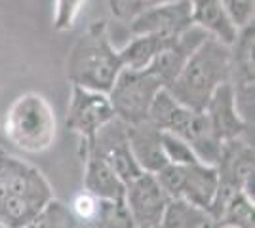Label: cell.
<instances>
[{
    "label": "cell",
    "mask_w": 255,
    "mask_h": 228,
    "mask_svg": "<svg viewBox=\"0 0 255 228\" xmlns=\"http://www.w3.org/2000/svg\"><path fill=\"white\" fill-rule=\"evenodd\" d=\"M128 143L133 160L137 162L139 169L145 173H156L166 163L168 158L162 147V133L150 120H143L137 124H126Z\"/></svg>",
    "instance_id": "cell-15"
},
{
    "label": "cell",
    "mask_w": 255,
    "mask_h": 228,
    "mask_svg": "<svg viewBox=\"0 0 255 228\" xmlns=\"http://www.w3.org/2000/svg\"><path fill=\"white\" fill-rule=\"evenodd\" d=\"M168 2H173V0H107V6L115 19L129 23L141 13L158 8L162 4H168Z\"/></svg>",
    "instance_id": "cell-24"
},
{
    "label": "cell",
    "mask_w": 255,
    "mask_h": 228,
    "mask_svg": "<svg viewBox=\"0 0 255 228\" xmlns=\"http://www.w3.org/2000/svg\"><path fill=\"white\" fill-rule=\"evenodd\" d=\"M160 89H166L150 67L122 69L107 97L115 116L124 124H137L149 118V110Z\"/></svg>",
    "instance_id": "cell-7"
},
{
    "label": "cell",
    "mask_w": 255,
    "mask_h": 228,
    "mask_svg": "<svg viewBox=\"0 0 255 228\" xmlns=\"http://www.w3.org/2000/svg\"><path fill=\"white\" fill-rule=\"evenodd\" d=\"M135 228H160L158 225H154V227H135Z\"/></svg>",
    "instance_id": "cell-28"
},
{
    "label": "cell",
    "mask_w": 255,
    "mask_h": 228,
    "mask_svg": "<svg viewBox=\"0 0 255 228\" xmlns=\"http://www.w3.org/2000/svg\"><path fill=\"white\" fill-rule=\"evenodd\" d=\"M229 19L234 23V27L240 31L254 23L255 2L254 0H221Z\"/></svg>",
    "instance_id": "cell-27"
},
{
    "label": "cell",
    "mask_w": 255,
    "mask_h": 228,
    "mask_svg": "<svg viewBox=\"0 0 255 228\" xmlns=\"http://www.w3.org/2000/svg\"><path fill=\"white\" fill-rule=\"evenodd\" d=\"M52 200V186L34 165L0 156V227L25 228Z\"/></svg>",
    "instance_id": "cell-1"
},
{
    "label": "cell",
    "mask_w": 255,
    "mask_h": 228,
    "mask_svg": "<svg viewBox=\"0 0 255 228\" xmlns=\"http://www.w3.org/2000/svg\"><path fill=\"white\" fill-rule=\"evenodd\" d=\"M191 27V0H173L145 11L133 21H129V33L133 36L152 34L160 38H179Z\"/></svg>",
    "instance_id": "cell-13"
},
{
    "label": "cell",
    "mask_w": 255,
    "mask_h": 228,
    "mask_svg": "<svg viewBox=\"0 0 255 228\" xmlns=\"http://www.w3.org/2000/svg\"><path fill=\"white\" fill-rule=\"evenodd\" d=\"M2 154H4V151H2V149H0V156H2Z\"/></svg>",
    "instance_id": "cell-30"
},
{
    "label": "cell",
    "mask_w": 255,
    "mask_h": 228,
    "mask_svg": "<svg viewBox=\"0 0 255 228\" xmlns=\"http://www.w3.org/2000/svg\"><path fill=\"white\" fill-rule=\"evenodd\" d=\"M202 112L206 114L213 133L217 135V139L221 143L236 139V137H244L248 130L252 128L238 114L236 105H234L233 89H231L229 82L217 87V91L208 101V105Z\"/></svg>",
    "instance_id": "cell-14"
},
{
    "label": "cell",
    "mask_w": 255,
    "mask_h": 228,
    "mask_svg": "<svg viewBox=\"0 0 255 228\" xmlns=\"http://www.w3.org/2000/svg\"><path fill=\"white\" fill-rule=\"evenodd\" d=\"M175 40L177 38H160V36H152V34L133 36L122 50H118L122 67L124 69H145L150 65V61L156 55L168 50Z\"/></svg>",
    "instance_id": "cell-18"
},
{
    "label": "cell",
    "mask_w": 255,
    "mask_h": 228,
    "mask_svg": "<svg viewBox=\"0 0 255 228\" xmlns=\"http://www.w3.org/2000/svg\"><path fill=\"white\" fill-rule=\"evenodd\" d=\"M192 25L200 27L208 36L231 46L236 40L238 29L229 19L221 0H191Z\"/></svg>",
    "instance_id": "cell-16"
},
{
    "label": "cell",
    "mask_w": 255,
    "mask_h": 228,
    "mask_svg": "<svg viewBox=\"0 0 255 228\" xmlns=\"http://www.w3.org/2000/svg\"><path fill=\"white\" fill-rule=\"evenodd\" d=\"M69 209L73 213V217L78 221V225L82 228H88V225L94 221L97 213V207H99V198H96L94 194H90L88 190H80L73 196Z\"/></svg>",
    "instance_id": "cell-26"
},
{
    "label": "cell",
    "mask_w": 255,
    "mask_h": 228,
    "mask_svg": "<svg viewBox=\"0 0 255 228\" xmlns=\"http://www.w3.org/2000/svg\"><path fill=\"white\" fill-rule=\"evenodd\" d=\"M229 76L231 48L213 36H206L166 89L187 109L202 112L217 87L229 82Z\"/></svg>",
    "instance_id": "cell-2"
},
{
    "label": "cell",
    "mask_w": 255,
    "mask_h": 228,
    "mask_svg": "<svg viewBox=\"0 0 255 228\" xmlns=\"http://www.w3.org/2000/svg\"><path fill=\"white\" fill-rule=\"evenodd\" d=\"M162 147H164V154L168 158V163H177V165H189V163L200 162L196 158V154L187 143L179 139L177 135L171 133H162Z\"/></svg>",
    "instance_id": "cell-25"
},
{
    "label": "cell",
    "mask_w": 255,
    "mask_h": 228,
    "mask_svg": "<svg viewBox=\"0 0 255 228\" xmlns=\"http://www.w3.org/2000/svg\"><path fill=\"white\" fill-rule=\"evenodd\" d=\"M254 147L244 137H236L221 145L219 158L215 162L217 171V192L210 207L212 221L233 196L244 192L254 200Z\"/></svg>",
    "instance_id": "cell-6"
},
{
    "label": "cell",
    "mask_w": 255,
    "mask_h": 228,
    "mask_svg": "<svg viewBox=\"0 0 255 228\" xmlns=\"http://www.w3.org/2000/svg\"><path fill=\"white\" fill-rule=\"evenodd\" d=\"M0 228H4V227H0Z\"/></svg>",
    "instance_id": "cell-31"
},
{
    "label": "cell",
    "mask_w": 255,
    "mask_h": 228,
    "mask_svg": "<svg viewBox=\"0 0 255 228\" xmlns=\"http://www.w3.org/2000/svg\"><path fill=\"white\" fill-rule=\"evenodd\" d=\"M80 154H94L101 158L117 171L126 185L139 173H143L129 151L126 124L117 116L107 122L101 130H97L90 139H80Z\"/></svg>",
    "instance_id": "cell-9"
},
{
    "label": "cell",
    "mask_w": 255,
    "mask_h": 228,
    "mask_svg": "<svg viewBox=\"0 0 255 228\" xmlns=\"http://www.w3.org/2000/svg\"><path fill=\"white\" fill-rule=\"evenodd\" d=\"M254 23L240 29L231 48V76L229 84L233 89L234 105L246 124L254 126V95H255V71H254Z\"/></svg>",
    "instance_id": "cell-10"
},
{
    "label": "cell",
    "mask_w": 255,
    "mask_h": 228,
    "mask_svg": "<svg viewBox=\"0 0 255 228\" xmlns=\"http://www.w3.org/2000/svg\"><path fill=\"white\" fill-rule=\"evenodd\" d=\"M154 177L170 200L179 198L210 211L217 192V171L213 165L202 162L189 165L166 163Z\"/></svg>",
    "instance_id": "cell-8"
},
{
    "label": "cell",
    "mask_w": 255,
    "mask_h": 228,
    "mask_svg": "<svg viewBox=\"0 0 255 228\" xmlns=\"http://www.w3.org/2000/svg\"><path fill=\"white\" fill-rule=\"evenodd\" d=\"M84 190L99 200H124L126 183L117 171L94 154H84Z\"/></svg>",
    "instance_id": "cell-17"
},
{
    "label": "cell",
    "mask_w": 255,
    "mask_h": 228,
    "mask_svg": "<svg viewBox=\"0 0 255 228\" xmlns=\"http://www.w3.org/2000/svg\"><path fill=\"white\" fill-rule=\"evenodd\" d=\"M124 200H99V207L88 228H135Z\"/></svg>",
    "instance_id": "cell-21"
},
{
    "label": "cell",
    "mask_w": 255,
    "mask_h": 228,
    "mask_svg": "<svg viewBox=\"0 0 255 228\" xmlns=\"http://www.w3.org/2000/svg\"><path fill=\"white\" fill-rule=\"evenodd\" d=\"M124 204L137 227H154L160 225L170 196L164 192L154 173L143 171L126 185Z\"/></svg>",
    "instance_id": "cell-12"
},
{
    "label": "cell",
    "mask_w": 255,
    "mask_h": 228,
    "mask_svg": "<svg viewBox=\"0 0 255 228\" xmlns=\"http://www.w3.org/2000/svg\"><path fill=\"white\" fill-rule=\"evenodd\" d=\"M122 69L120 54L109 38L105 21L92 23L67 57V78L71 84L101 93H109Z\"/></svg>",
    "instance_id": "cell-3"
},
{
    "label": "cell",
    "mask_w": 255,
    "mask_h": 228,
    "mask_svg": "<svg viewBox=\"0 0 255 228\" xmlns=\"http://www.w3.org/2000/svg\"><path fill=\"white\" fill-rule=\"evenodd\" d=\"M212 225L213 228H255L254 200H250L244 192L233 196L212 221Z\"/></svg>",
    "instance_id": "cell-20"
},
{
    "label": "cell",
    "mask_w": 255,
    "mask_h": 228,
    "mask_svg": "<svg viewBox=\"0 0 255 228\" xmlns=\"http://www.w3.org/2000/svg\"><path fill=\"white\" fill-rule=\"evenodd\" d=\"M25 228H82V227L73 217V213L67 207V204L53 198L52 202L46 206V209H44L42 213Z\"/></svg>",
    "instance_id": "cell-22"
},
{
    "label": "cell",
    "mask_w": 255,
    "mask_h": 228,
    "mask_svg": "<svg viewBox=\"0 0 255 228\" xmlns=\"http://www.w3.org/2000/svg\"><path fill=\"white\" fill-rule=\"evenodd\" d=\"M115 118V110L107 93L92 91L84 87L73 86L65 124L67 128L80 135V139H90L107 122Z\"/></svg>",
    "instance_id": "cell-11"
},
{
    "label": "cell",
    "mask_w": 255,
    "mask_h": 228,
    "mask_svg": "<svg viewBox=\"0 0 255 228\" xmlns=\"http://www.w3.org/2000/svg\"><path fill=\"white\" fill-rule=\"evenodd\" d=\"M90 0H53V29L57 33H67L75 29Z\"/></svg>",
    "instance_id": "cell-23"
},
{
    "label": "cell",
    "mask_w": 255,
    "mask_h": 228,
    "mask_svg": "<svg viewBox=\"0 0 255 228\" xmlns=\"http://www.w3.org/2000/svg\"><path fill=\"white\" fill-rule=\"evenodd\" d=\"M212 225L210 213L185 200H170L160 219V228H204Z\"/></svg>",
    "instance_id": "cell-19"
},
{
    "label": "cell",
    "mask_w": 255,
    "mask_h": 228,
    "mask_svg": "<svg viewBox=\"0 0 255 228\" xmlns=\"http://www.w3.org/2000/svg\"><path fill=\"white\" fill-rule=\"evenodd\" d=\"M147 120H150L158 130L183 139L202 163L215 165L223 143L213 133L204 112L187 109L171 97L168 89H160L150 105Z\"/></svg>",
    "instance_id": "cell-4"
},
{
    "label": "cell",
    "mask_w": 255,
    "mask_h": 228,
    "mask_svg": "<svg viewBox=\"0 0 255 228\" xmlns=\"http://www.w3.org/2000/svg\"><path fill=\"white\" fill-rule=\"evenodd\" d=\"M204 228H213V225H208V227H204Z\"/></svg>",
    "instance_id": "cell-29"
},
{
    "label": "cell",
    "mask_w": 255,
    "mask_h": 228,
    "mask_svg": "<svg viewBox=\"0 0 255 228\" xmlns=\"http://www.w3.org/2000/svg\"><path fill=\"white\" fill-rule=\"evenodd\" d=\"M4 135L25 154L50 151L57 135V120L50 101L36 91L19 95L6 112Z\"/></svg>",
    "instance_id": "cell-5"
}]
</instances>
